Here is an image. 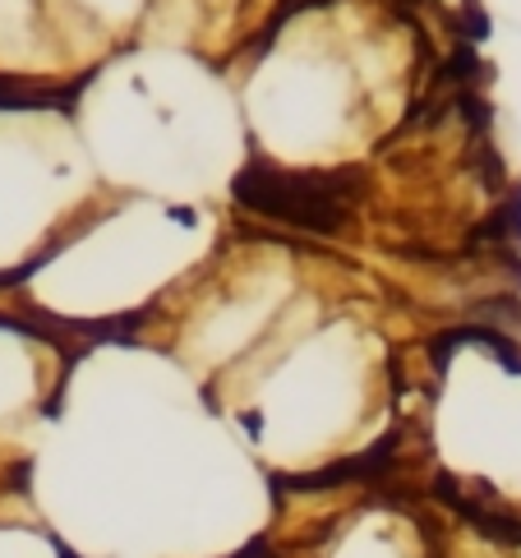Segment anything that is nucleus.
I'll return each mask as SVG.
<instances>
[{"mask_svg": "<svg viewBox=\"0 0 521 558\" xmlns=\"http://www.w3.org/2000/svg\"><path fill=\"white\" fill-rule=\"evenodd\" d=\"M37 56L51 65L65 61L47 0H0V70H14V74L37 70L33 65Z\"/></svg>", "mask_w": 521, "mask_h": 558, "instance_id": "1", "label": "nucleus"}, {"mask_svg": "<svg viewBox=\"0 0 521 558\" xmlns=\"http://www.w3.org/2000/svg\"><path fill=\"white\" fill-rule=\"evenodd\" d=\"M351 545H355V549H351L347 558H420V554H415V541L397 535V526H388V522H374V531L355 535Z\"/></svg>", "mask_w": 521, "mask_h": 558, "instance_id": "2", "label": "nucleus"}]
</instances>
